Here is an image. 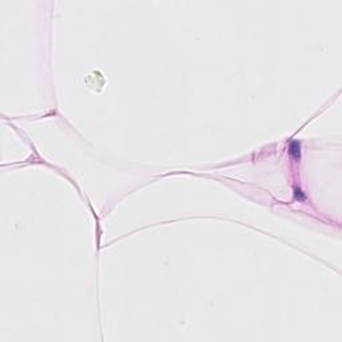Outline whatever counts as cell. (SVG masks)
Segmentation results:
<instances>
[{"mask_svg": "<svg viewBox=\"0 0 342 342\" xmlns=\"http://www.w3.org/2000/svg\"><path fill=\"white\" fill-rule=\"evenodd\" d=\"M290 154L293 155L295 159H298L301 155V146L298 142H293V143L290 144Z\"/></svg>", "mask_w": 342, "mask_h": 342, "instance_id": "1", "label": "cell"}, {"mask_svg": "<svg viewBox=\"0 0 342 342\" xmlns=\"http://www.w3.org/2000/svg\"><path fill=\"white\" fill-rule=\"evenodd\" d=\"M295 195H297V199H301V201H304L305 199V196H304V194H302L301 190H295Z\"/></svg>", "mask_w": 342, "mask_h": 342, "instance_id": "2", "label": "cell"}]
</instances>
